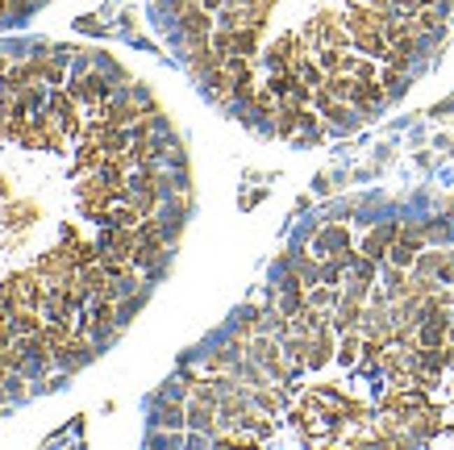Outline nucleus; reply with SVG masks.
<instances>
[{"mask_svg":"<svg viewBox=\"0 0 454 450\" xmlns=\"http://www.w3.org/2000/svg\"><path fill=\"white\" fill-rule=\"evenodd\" d=\"M4 292H8V300H13V309H42L46 304V292H50V283L38 275V271H17V275H8L4 283H0Z\"/></svg>","mask_w":454,"mask_h":450,"instance_id":"1","label":"nucleus"},{"mask_svg":"<svg viewBox=\"0 0 454 450\" xmlns=\"http://www.w3.org/2000/svg\"><path fill=\"white\" fill-rule=\"evenodd\" d=\"M92 355H96V351H92L88 334L80 330V334H71V338H67V342L59 346V355H55V363H59L63 371H80L84 363H92Z\"/></svg>","mask_w":454,"mask_h":450,"instance_id":"2","label":"nucleus"},{"mask_svg":"<svg viewBox=\"0 0 454 450\" xmlns=\"http://www.w3.org/2000/svg\"><path fill=\"white\" fill-rule=\"evenodd\" d=\"M400 238V225L396 221H388V225H375L371 234H367V242H363V255L367 259H388V251H392V242Z\"/></svg>","mask_w":454,"mask_h":450,"instance_id":"3","label":"nucleus"},{"mask_svg":"<svg viewBox=\"0 0 454 450\" xmlns=\"http://www.w3.org/2000/svg\"><path fill=\"white\" fill-rule=\"evenodd\" d=\"M71 92H76V100H96V104L113 100V84L104 80V71H88L80 84H71Z\"/></svg>","mask_w":454,"mask_h":450,"instance_id":"4","label":"nucleus"},{"mask_svg":"<svg viewBox=\"0 0 454 450\" xmlns=\"http://www.w3.org/2000/svg\"><path fill=\"white\" fill-rule=\"evenodd\" d=\"M446 338H451V317H446V309H442V313H430V317L421 321L417 342H421V346H446Z\"/></svg>","mask_w":454,"mask_h":450,"instance_id":"5","label":"nucleus"},{"mask_svg":"<svg viewBox=\"0 0 454 450\" xmlns=\"http://www.w3.org/2000/svg\"><path fill=\"white\" fill-rule=\"evenodd\" d=\"M38 217H42V209H38L34 200H8V204H4V217H0V221H4L8 230H25V225H34Z\"/></svg>","mask_w":454,"mask_h":450,"instance_id":"6","label":"nucleus"},{"mask_svg":"<svg viewBox=\"0 0 454 450\" xmlns=\"http://www.w3.org/2000/svg\"><path fill=\"white\" fill-rule=\"evenodd\" d=\"M359 321H363V300L342 296V300H338V313H334V330L346 334V330H359Z\"/></svg>","mask_w":454,"mask_h":450,"instance_id":"7","label":"nucleus"},{"mask_svg":"<svg viewBox=\"0 0 454 450\" xmlns=\"http://www.w3.org/2000/svg\"><path fill=\"white\" fill-rule=\"evenodd\" d=\"M217 413H221V409H217L213 400H200V396H196V400L187 405V426H192V430H213V426H217Z\"/></svg>","mask_w":454,"mask_h":450,"instance_id":"8","label":"nucleus"},{"mask_svg":"<svg viewBox=\"0 0 454 450\" xmlns=\"http://www.w3.org/2000/svg\"><path fill=\"white\" fill-rule=\"evenodd\" d=\"M329 359H334V330H329V325H321V330L313 334V351H308V367H325Z\"/></svg>","mask_w":454,"mask_h":450,"instance_id":"9","label":"nucleus"},{"mask_svg":"<svg viewBox=\"0 0 454 450\" xmlns=\"http://www.w3.org/2000/svg\"><path fill=\"white\" fill-rule=\"evenodd\" d=\"M155 421H159V426H167V430H183V426H187V409H183L180 400H159Z\"/></svg>","mask_w":454,"mask_h":450,"instance_id":"10","label":"nucleus"},{"mask_svg":"<svg viewBox=\"0 0 454 450\" xmlns=\"http://www.w3.org/2000/svg\"><path fill=\"white\" fill-rule=\"evenodd\" d=\"M46 321L38 317V309H13V330L17 334H38Z\"/></svg>","mask_w":454,"mask_h":450,"instance_id":"11","label":"nucleus"},{"mask_svg":"<svg viewBox=\"0 0 454 450\" xmlns=\"http://www.w3.org/2000/svg\"><path fill=\"white\" fill-rule=\"evenodd\" d=\"M250 400H255V405H259V409H263V413H279V409H283V392H271V388H267V384H263V388H250Z\"/></svg>","mask_w":454,"mask_h":450,"instance_id":"12","label":"nucleus"},{"mask_svg":"<svg viewBox=\"0 0 454 450\" xmlns=\"http://www.w3.org/2000/svg\"><path fill=\"white\" fill-rule=\"evenodd\" d=\"M338 300H342V296H338L334 283H317V288L308 292V304H313V309H329V304H338Z\"/></svg>","mask_w":454,"mask_h":450,"instance_id":"13","label":"nucleus"},{"mask_svg":"<svg viewBox=\"0 0 454 450\" xmlns=\"http://www.w3.org/2000/svg\"><path fill=\"white\" fill-rule=\"evenodd\" d=\"M250 108H255L259 117H275V108H279V96H275L271 88L255 92V96H250Z\"/></svg>","mask_w":454,"mask_h":450,"instance_id":"14","label":"nucleus"},{"mask_svg":"<svg viewBox=\"0 0 454 450\" xmlns=\"http://www.w3.org/2000/svg\"><path fill=\"white\" fill-rule=\"evenodd\" d=\"M379 84L388 88V96H400V92L409 88V76H404V67H392V63H388V71H383Z\"/></svg>","mask_w":454,"mask_h":450,"instance_id":"15","label":"nucleus"},{"mask_svg":"<svg viewBox=\"0 0 454 450\" xmlns=\"http://www.w3.org/2000/svg\"><path fill=\"white\" fill-rule=\"evenodd\" d=\"M442 259H446V251H421L413 267L421 271V275H434V271H442Z\"/></svg>","mask_w":454,"mask_h":450,"instance_id":"16","label":"nucleus"},{"mask_svg":"<svg viewBox=\"0 0 454 450\" xmlns=\"http://www.w3.org/2000/svg\"><path fill=\"white\" fill-rule=\"evenodd\" d=\"M100 251H104V246H92V242H71V255H76V263H80V267L100 263Z\"/></svg>","mask_w":454,"mask_h":450,"instance_id":"17","label":"nucleus"},{"mask_svg":"<svg viewBox=\"0 0 454 450\" xmlns=\"http://www.w3.org/2000/svg\"><path fill=\"white\" fill-rule=\"evenodd\" d=\"M359 330H346V338H342V351H338V363H355L359 359Z\"/></svg>","mask_w":454,"mask_h":450,"instance_id":"18","label":"nucleus"},{"mask_svg":"<svg viewBox=\"0 0 454 450\" xmlns=\"http://www.w3.org/2000/svg\"><path fill=\"white\" fill-rule=\"evenodd\" d=\"M17 100H21V104H25L29 113H38V108H46V104H42V88H38V84H25V88L17 92Z\"/></svg>","mask_w":454,"mask_h":450,"instance_id":"19","label":"nucleus"},{"mask_svg":"<svg viewBox=\"0 0 454 450\" xmlns=\"http://www.w3.org/2000/svg\"><path fill=\"white\" fill-rule=\"evenodd\" d=\"M38 63H42V80H46V84H63V63H59V59L38 55Z\"/></svg>","mask_w":454,"mask_h":450,"instance_id":"20","label":"nucleus"},{"mask_svg":"<svg viewBox=\"0 0 454 450\" xmlns=\"http://www.w3.org/2000/svg\"><path fill=\"white\" fill-rule=\"evenodd\" d=\"M138 309H142V296H129V300H117V317H121V325H125V321H129V317H134Z\"/></svg>","mask_w":454,"mask_h":450,"instance_id":"21","label":"nucleus"},{"mask_svg":"<svg viewBox=\"0 0 454 450\" xmlns=\"http://www.w3.org/2000/svg\"><path fill=\"white\" fill-rule=\"evenodd\" d=\"M421 234H425V238H446V234H451V225H446V221H430Z\"/></svg>","mask_w":454,"mask_h":450,"instance_id":"22","label":"nucleus"},{"mask_svg":"<svg viewBox=\"0 0 454 450\" xmlns=\"http://www.w3.org/2000/svg\"><path fill=\"white\" fill-rule=\"evenodd\" d=\"M438 275H442L446 283H454V251L446 255V259H442V271H438Z\"/></svg>","mask_w":454,"mask_h":450,"instance_id":"23","label":"nucleus"},{"mask_svg":"<svg viewBox=\"0 0 454 450\" xmlns=\"http://www.w3.org/2000/svg\"><path fill=\"white\" fill-rule=\"evenodd\" d=\"M8 13H34V0H8Z\"/></svg>","mask_w":454,"mask_h":450,"instance_id":"24","label":"nucleus"},{"mask_svg":"<svg viewBox=\"0 0 454 450\" xmlns=\"http://www.w3.org/2000/svg\"><path fill=\"white\" fill-rule=\"evenodd\" d=\"M300 125H304V129H317V117H313L308 108H300Z\"/></svg>","mask_w":454,"mask_h":450,"instance_id":"25","label":"nucleus"},{"mask_svg":"<svg viewBox=\"0 0 454 450\" xmlns=\"http://www.w3.org/2000/svg\"><path fill=\"white\" fill-rule=\"evenodd\" d=\"M0 200H13V183H8V176H0Z\"/></svg>","mask_w":454,"mask_h":450,"instance_id":"26","label":"nucleus"},{"mask_svg":"<svg viewBox=\"0 0 454 450\" xmlns=\"http://www.w3.org/2000/svg\"><path fill=\"white\" fill-rule=\"evenodd\" d=\"M442 209H446V217H454V196L446 200V204H442Z\"/></svg>","mask_w":454,"mask_h":450,"instance_id":"27","label":"nucleus"},{"mask_svg":"<svg viewBox=\"0 0 454 450\" xmlns=\"http://www.w3.org/2000/svg\"><path fill=\"white\" fill-rule=\"evenodd\" d=\"M0 17H8V0H0Z\"/></svg>","mask_w":454,"mask_h":450,"instance_id":"28","label":"nucleus"},{"mask_svg":"<svg viewBox=\"0 0 454 450\" xmlns=\"http://www.w3.org/2000/svg\"><path fill=\"white\" fill-rule=\"evenodd\" d=\"M421 4H438V0H417V8H421Z\"/></svg>","mask_w":454,"mask_h":450,"instance_id":"29","label":"nucleus"},{"mask_svg":"<svg viewBox=\"0 0 454 450\" xmlns=\"http://www.w3.org/2000/svg\"><path fill=\"white\" fill-rule=\"evenodd\" d=\"M451 342H454V325H451Z\"/></svg>","mask_w":454,"mask_h":450,"instance_id":"30","label":"nucleus"}]
</instances>
